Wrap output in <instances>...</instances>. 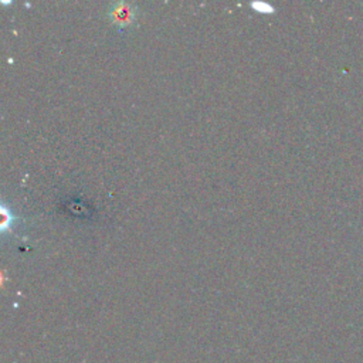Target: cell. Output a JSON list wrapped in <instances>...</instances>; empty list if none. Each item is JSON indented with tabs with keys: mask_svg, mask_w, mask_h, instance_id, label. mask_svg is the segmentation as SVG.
Wrapping results in <instances>:
<instances>
[{
	"mask_svg": "<svg viewBox=\"0 0 363 363\" xmlns=\"http://www.w3.org/2000/svg\"><path fill=\"white\" fill-rule=\"evenodd\" d=\"M139 14L136 4L129 1H115L108 9V17L119 30H125L132 26Z\"/></svg>",
	"mask_w": 363,
	"mask_h": 363,
	"instance_id": "cell-1",
	"label": "cell"
},
{
	"mask_svg": "<svg viewBox=\"0 0 363 363\" xmlns=\"http://www.w3.org/2000/svg\"><path fill=\"white\" fill-rule=\"evenodd\" d=\"M0 211H1V227H0V230H1V234L6 235V234L13 231V227L16 225L18 217L13 213V210L4 201L0 206Z\"/></svg>",
	"mask_w": 363,
	"mask_h": 363,
	"instance_id": "cell-2",
	"label": "cell"
}]
</instances>
